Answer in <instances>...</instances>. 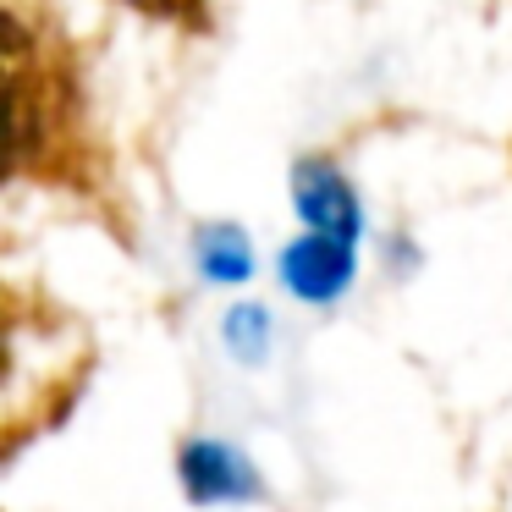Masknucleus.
<instances>
[{"mask_svg": "<svg viewBox=\"0 0 512 512\" xmlns=\"http://www.w3.org/2000/svg\"><path fill=\"white\" fill-rule=\"evenodd\" d=\"M292 204H298L309 232L347 237V243L358 237V193L331 155H303L292 166Z\"/></svg>", "mask_w": 512, "mask_h": 512, "instance_id": "obj_3", "label": "nucleus"}, {"mask_svg": "<svg viewBox=\"0 0 512 512\" xmlns=\"http://www.w3.org/2000/svg\"><path fill=\"white\" fill-rule=\"evenodd\" d=\"M182 485L193 501H248L259 496V479L232 446L221 441H193L182 452Z\"/></svg>", "mask_w": 512, "mask_h": 512, "instance_id": "obj_5", "label": "nucleus"}, {"mask_svg": "<svg viewBox=\"0 0 512 512\" xmlns=\"http://www.w3.org/2000/svg\"><path fill=\"white\" fill-rule=\"evenodd\" d=\"M281 281H287L298 298H309V303L342 298L347 281H353V243H347V237L303 232L298 243L281 254Z\"/></svg>", "mask_w": 512, "mask_h": 512, "instance_id": "obj_4", "label": "nucleus"}, {"mask_svg": "<svg viewBox=\"0 0 512 512\" xmlns=\"http://www.w3.org/2000/svg\"><path fill=\"white\" fill-rule=\"evenodd\" d=\"M50 188L105 204L111 144L89 61L39 0H0V193Z\"/></svg>", "mask_w": 512, "mask_h": 512, "instance_id": "obj_1", "label": "nucleus"}, {"mask_svg": "<svg viewBox=\"0 0 512 512\" xmlns=\"http://www.w3.org/2000/svg\"><path fill=\"white\" fill-rule=\"evenodd\" d=\"M199 270L210 281H243L248 270H254V254H248V237L237 232V226H210V232H199Z\"/></svg>", "mask_w": 512, "mask_h": 512, "instance_id": "obj_6", "label": "nucleus"}, {"mask_svg": "<svg viewBox=\"0 0 512 512\" xmlns=\"http://www.w3.org/2000/svg\"><path fill=\"white\" fill-rule=\"evenodd\" d=\"M94 336L23 281H0V468L50 435L89 391Z\"/></svg>", "mask_w": 512, "mask_h": 512, "instance_id": "obj_2", "label": "nucleus"}]
</instances>
